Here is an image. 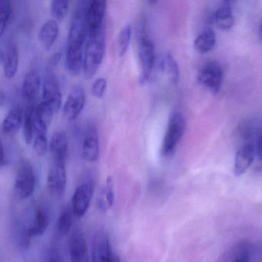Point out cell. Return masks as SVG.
I'll return each mask as SVG.
<instances>
[{"label": "cell", "mask_w": 262, "mask_h": 262, "mask_svg": "<svg viewBox=\"0 0 262 262\" xmlns=\"http://www.w3.org/2000/svg\"><path fill=\"white\" fill-rule=\"evenodd\" d=\"M90 1H79L72 18L66 53V67L77 76L83 68L84 51L88 36L87 10Z\"/></svg>", "instance_id": "cell-1"}, {"label": "cell", "mask_w": 262, "mask_h": 262, "mask_svg": "<svg viewBox=\"0 0 262 262\" xmlns=\"http://www.w3.org/2000/svg\"><path fill=\"white\" fill-rule=\"evenodd\" d=\"M105 34L104 30L88 34L84 51V76L87 79L94 76L102 64L105 56Z\"/></svg>", "instance_id": "cell-2"}, {"label": "cell", "mask_w": 262, "mask_h": 262, "mask_svg": "<svg viewBox=\"0 0 262 262\" xmlns=\"http://www.w3.org/2000/svg\"><path fill=\"white\" fill-rule=\"evenodd\" d=\"M137 39L138 56L142 68L139 82L140 84H145L151 77L156 62V51L152 41L145 33V30L142 27L138 31Z\"/></svg>", "instance_id": "cell-3"}, {"label": "cell", "mask_w": 262, "mask_h": 262, "mask_svg": "<svg viewBox=\"0 0 262 262\" xmlns=\"http://www.w3.org/2000/svg\"><path fill=\"white\" fill-rule=\"evenodd\" d=\"M186 122L183 115L176 113L170 118L166 133L162 142V156H171L174 154L178 145L185 134Z\"/></svg>", "instance_id": "cell-4"}, {"label": "cell", "mask_w": 262, "mask_h": 262, "mask_svg": "<svg viewBox=\"0 0 262 262\" xmlns=\"http://www.w3.org/2000/svg\"><path fill=\"white\" fill-rule=\"evenodd\" d=\"M36 179L34 169L30 162L23 160L19 163L15 179V191L20 199H27L34 192Z\"/></svg>", "instance_id": "cell-5"}, {"label": "cell", "mask_w": 262, "mask_h": 262, "mask_svg": "<svg viewBox=\"0 0 262 262\" xmlns=\"http://www.w3.org/2000/svg\"><path fill=\"white\" fill-rule=\"evenodd\" d=\"M198 81L201 85L209 90L213 94L220 91L223 81V71L217 62L205 64L198 73Z\"/></svg>", "instance_id": "cell-6"}, {"label": "cell", "mask_w": 262, "mask_h": 262, "mask_svg": "<svg viewBox=\"0 0 262 262\" xmlns=\"http://www.w3.org/2000/svg\"><path fill=\"white\" fill-rule=\"evenodd\" d=\"M42 102L52 108L54 113L60 110L62 93L57 78L54 73H47L42 84Z\"/></svg>", "instance_id": "cell-7"}, {"label": "cell", "mask_w": 262, "mask_h": 262, "mask_svg": "<svg viewBox=\"0 0 262 262\" xmlns=\"http://www.w3.org/2000/svg\"><path fill=\"white\" fill-rule=\"evenodd\" d=\"M67 180L66 162L53 160L47 176L49 191L54 195H62L67 188Z\"/></svg>", "instance_id": "cell-8"}, {"label": "cell", "mask_w": 262, "mask_h": 262, "mask_svg": "<svg viewBox=\"0 0 262 262\" xmlns=\"http://www.w3.org/2000/svg\"><path fill=\"white\" fill-rule=\"evenodd\" d=\"M93 195V186L85 182L76 188L72 199V209L74 216L82 217L88 211Z\"/></svg>", "instance_id": "cell-9"}, {"label": "cell", "mask_w": 262, "mask_h": 262, "mask_svg": "<svg viewBox=\"0 0 262 262\" xmlns=\"http://www.w3.org/2000/svg\"><path fill=\"white\" fill-rule=\"evenodd\" d=\"M85 102V94L83 88L80 85L73 87L64 104L62 110L64 117L69 121L76 119L82 113Z\"/></svg>", "instance_id": "cell-10"}, {"label": "cell", "mask_w": 262, "mask_h": 262, "mask_svg": "<svg viewBox=\"0 0 262 262\" xmlns=\"http://www.w3.org/2000/svg\"><path fill=\"white\" fill-rule=\"evenodd\" d=\"M107 9L106 1L93 0L90 1L87 10V27L88 34L97 33L104 30V19Z\"/></svg>", "instance_id": "cell-11"}, {"label": "cell", "mask_w": 262, "mask_h": 262, "mask_svg": "<svg viewBox=\"0 0 262 262\" xmlns=\"http://www.w3.org/2000/svg\"><path fill=\"white\" fill-rule=\"evenodd\" d=\"M82 156L85 160L94 162L98 160L100 153L97 129L94 125H90L85 129L82 148Z\"/></svg>", "instance_id": "cell-12"}, {"label": "cell", "mask_w": 262, "mask_h": 262, "mask_svg": "<svg viewBox=\"0 0 262 262\" xmlns=\"http://www.w3.org/2000/svg\"><path fill=\"white\" fill-rule=\"evenodd\" d=\"M70 253L72 262H90L86 242L82 231L76 229L70 239Z\"/></svg>", "instance_id": "cell-13"}, {"label": "cell", "mask_w": 262, "mask_h": 262, "mask_svg": "<svg viewBox=\"0 0 262 262\" xmlns=\"http://www.w3.org/2000/svg\"><path fill=\"white\" fill-rule=\"evenodd\" d=\"M1 61L5 76L8 79L14 77L19 64L17 47L13 42H8L1 50Z\"/></svg>", "instance_id": "cell-14"}, {"label": "cell", "mask_w": 262, "mask_h": 262, "mask_svg": "<svg viewBox=\"0 0 262 262\" xmlns=\"http://www.w3.org/2000/svg\"><path fill=\"white\" fill-rule=\"evenodd\" d=\"M26 223L31 237H39L47 231L50 223V219L47 211L42 207L36 205L33 208L31 217Z\"/></svg>", "instance_id": "cell-15"}, {"label": "cell", "mask_w": 262, "mask_h": 262, "mask_svg": "<svg viewBox=\"0 0 262 262\" xmlns=\"http://www.w3.org/2000/svg\"><path fill=\"white\" fill-rule=\"evenodd\" d=\"M41 76L36 69H30L24 78L22 84V94L24 99L33 101L37 97L41 88Z\"/></svg>", "instance_id": "cell-16"}, {"label": "cell", "mask_w": 262, "mask_h": 262, "mask_svg": "<svg viewBox=\"0 0 262 262\" xmlns=\"http://www.w3.org/2000/svg\"><path fill=\"white\" fill-rule=\"evenodd\" d=\"M255 150L251 144H246L236 153L234 172L236 176L243 174L254 162Z\"/></svg>", "instance_id": "cell-17"}, {"label": "cell", "mask_w": 262, "mask_h": 262, "mask_svg": "<svg viewBox=\"0 0 262 262\" xmlns=\"http://www.w3.org/2000/svg\"><path fill=\"white\" fill-rule=\"evenodd\" d=\"M112 252L108 236L104 233H99L93 241L92 248L93 262H110Z\"/></svg>", "instance_id": "cell-18"}, {"label": "cell", "mask_w": 262, "mask_h": 262, "mask_svg": "<svg viewBox=\"0 0 262 262\" xmlns=\"http://www.w3.org/2000/svg\"><path fill=\"white\" fill-rule=\"evenodd\" d=\"M50 149L53 160L66 162L68 153V140L65 132L59 130L53 133L50 139Z\"/></svg>", "instance_id": "cell-19"}, {"label": "cell", "mask_w": 262, "mask_h": 262, "mask_svg": "<svg viewBox=\"0 0 262 262\" xmlns=\"http://www.w3.org/2000/svg\"><path fill=\"white\" fill-rule=\"evenodd\" d=\"M158 66L161 73L172 85H177L179 80V68L172 55L165 53L158 60Z\"/></svg>", "instance_id": "cell-20"}, {"label": "cell", "mask_w": 262, "mask_h": 262, "mask_svg": "<svg viewBox=\"0 0 262 262\" xmlns=\"http://www.w3.org/2000/svg\"><path fill=\"white\" fill-rule=\"evenodd\" d=\"M59 33V26L58 21L55 19H50L46 21L39 29V42L44 49L50 50L56 42Z\"/></svg>", "instance_id": "cell-21"}, {"label": "cell", "mask_w": 262, "mask_h": 262, "mask_svg": "<svg viewBox=\"0 0 262 262\" xmlns=\"http://www.w3.org/2000/svg\"><path fill=\"white\" fill-rule=\"evenodd\" d=\"M24 112L19 106L13 107L4 118L2 124L3 133L6 136H13L23 125Z\"/></svg>", "instance_id": "cell-22"}, {"label": "cell", "mask_w": 262, "mask_h": 262, "mask_svg": "<svg viewBox=\"0 0 262 262\" xmlns=\"http://www.w3.org/2000/svg\"><path fill=\"white\" fill-rule=\"evenodd\" d=\"M47 128H48V125L43 121L38 119L35 115L34 139H33V147L36 154L39 156H44L48 149Z\"/></svg>", "instance_id": "cell-23"}, {"label": "cell", "mask_w": 262, "mask_h": 262, "mask_svg": "<svg viewBox=\"0 0 262 262\" xmlns=\"http://www.w3.org/2000/svg\"><path fill=\"white\" fill-rule=\"evenodd\" d=\"M214 21L217 27L224 31H228L232 28L234 25V16L229 2L224 3L223 5L216 10Z\"/></svg>", "instance_id": "cell-24"}, {"label": "cell", "mask_w": 262, "mask_h": 262, "mask_svg": "<svg viewBox=\"0 0 262 262\" xmlns=\"http://www.w3.org/2000/svg\"><path fill=\"white\" fill-rule=\"evenodd\" d=\"M215 43V33L213 30H206L196 38L194 42V47L196 51L201 54H205L214 49Z\"/></svg>", "instance_id": "cell-25"}, {"label": "cell", "mask_w": 262, "mask_h": 262, "mask_svg": "<svg viewBox=\"0 0 262 262\" xmlns=\"http://www.w3.org/2000/svg\"><path fill=\"white\" fill-rule=\"evenodd\" d=\"M24 139L27 144H30L34 139L35 107L30 106L26 108L23 122Z\"/></svg>", "instance_id": "cell-26"}, {"label": "cell", "mask_w": 262, "mask_h": 262, "mask_svg": "<svg viewBox=\"0 0 262 262\" xmlns=\"http://www.w3.org/2000/svg\"><path fill=\"white\" fill-rule=\"evenodd\" d=\"M73 215L74 214L70 205H67L62 210L56 224V228L59 234L67 235L70 232L73 226Z\"/></svg>", "instance_id": "cell-27"}, {"label": "cell", "mask_w": 262, "mask_h": 262, "mask_svg": "<svg viewBox=\"0 0 262 262\" xmlns=\"http://www.w3.org/2000/svg\"><path fill=\"white\" fill-rule=\"evenodd\" d=\"M133 27L130 24L124 26L117 36V50L119 56H124L128 50L131 40Z\"/></svg>", "instance_id": "cell-28"}, {"label": "cell", "mask_w": 262, "mask_h": 262, "mask_svg": "<svg viewBox=\"0 0 262 262\" xmlns=\"http://www.w3.org/2000/svg\"><path fill=\"white\" fill-rule=\"evenodd\" d=\"M68 1L53 0L51 2V14L56 20L62 21L65 19L69 11Z\"/></svg>", "instance_id": "cell-29"}, {"label": "cell", "mask_w": 262, "mask_h": 262, "mask_svg": "<svg viewBox=\"0 0 262 262\" xmlns=\"http://www.w3.org/2000/svg\"><path fill=\"white\" fill-rule=\"evenodd\" d=\"M12 15V6L8 0H0V36H2Z\"/></svg>", "instance_id": "cell-30"}, {"label": "cell", "mask_w": 262, "mask_h": 262, "mask_svg": "<svg viewBox=\"0 0 262 262\" xmlns=\"http://www.w3.org/2000/svg\"><path fill=\"white\" fill-rule=\"evenodd\" d=\"M107 82L106 79L105 78H99V79L95 80L92 85V94L96 98H101L105 94V90H106Z\"/></svg>", "instance_id": "cell-31"}, {"label": "cell", "mask_w": 262, "mask_h": 262, "mask_svg": "<svg viewBox=\"0 0 262 262\" xmlns=\"http://www.w3.org/2000/svg\"><path fill=\"white\" fill-rule=\"evenodd\" d=\"M105 199H106L107 204H108V208L113 206L115 202V191L114 184H113V178L108 176L106 181V186L105 189Z\"/></svg>", "instance_id": "cell-32"}, {"label": "cell", "mask_w": 262, "mask_h": 262, "mask_svg": "<svg viewBox=\"0 0 262 262\" xmlns=\"http://www.w3.org/2000/svg\"><path fill=\"white\" fill-rule=\"evenodd\" d=\"M61 58H62V54L59 52L52 55L50 60H49L48 66H47V73H53V70L60 62Z\"/></svg>", "instance_id": "cell-33"}, {"label": "cell", "mask_w": 262, "mask_h": 262, "mask_svg": "<svg viewBox=\"0 0 262 262\" xmlns=\"http://www.w3.org/2000/svg\"><path fill=\"white\" fill-rule=\"evenodd\" d=\"M45 262H62L60 254L56 250H50L47 253Z\"/></svg>", "instance_id": "cell-34"}, {"label": "cell", "mask_w": 262, "mask_h": 262, "mask_svg": "<svg viewBox=\"0 0 262 262\" xmlns=\"http://www.w3.org/2000/svg\"><path fill=\"white\" fill-rule=\"evenodd\" d=\"M257 156L262 160V136H260L257 141V146H256Z\"/></svg>", "instance_id": "cell-35"}, {"label": "cell", "mask_w": 262, "mask_h": 262, "mask_svg": "<svg viewBox=\"0 0 262 262\" xmlns=\"http://www.w3.org/2000/svg\"><path fill=\"white\" fill-rule=\"evenodd\" d=\"M110 262H122L120 257L116 253L112 252L111 257H110Z\"/></svg>", "instance_id": "cell-36"}, {"label": "cell", "mask_w": 262, "mask_h": 262, "mask_svg": "<svg viewBox=\"0 0 262 262\" xmlns=\"http://www.w3.org/2000/svg\"><path fill=\"white\" fill-rule=\"evenodd\" d=\"M234 262H248V257L246 255L241 256V257H237Z\"/></svg>", "instance_id": "cell-37"}, {"label": "cell", "mask_w": 262, "mask_h": 262, "mask_svg": "<svg viewBox=\"0 0 262 262\" xmlns=\"http://www.w3.org/2000/svg\"><path fill=\"white\" fill-rule=\"evenodd\" d=\"M259 36H260V39L262 40V24L260 25V30H259Z\"/></svg>", "instance_id": "cell-38"}]
</instances>
